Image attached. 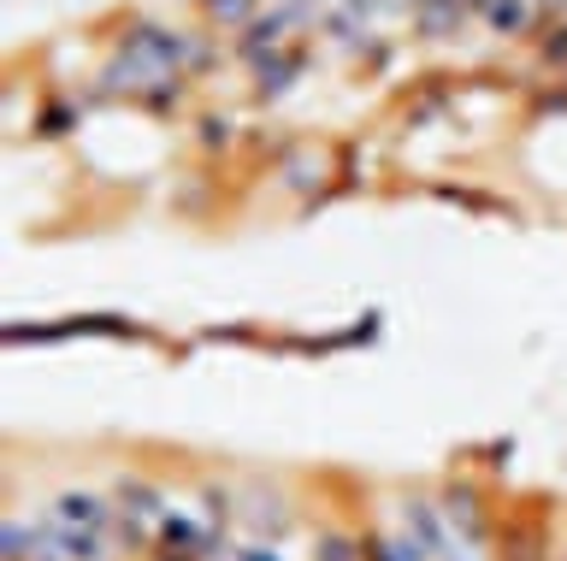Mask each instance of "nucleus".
<instances>
[{"label":"nucleus","instance_id":"1","mask_svg":"<svg viewBox=\"0 0 567 561\" xmlns=\"http://www.w3.org/2000/svg\"><path fill=\"white\" fill-rule=\"evenodd\" d=\"M491 19H496V24H526L532 7H526V0H514V7H491Z\"/></svg>","mask_w":567,"mask_h":561},{"label":"nucleus","instance_id":"2","mask_svg":"<svg viewBox=\"0 0 567 561\" xmlns=\"http://www.w3.org/2000/svg\"><path fill=\"white\" fill-rule=\"evenodd\" d=\"M213 12H219V19H248L255 7H248V0H213Z\"/></svg>","mask_w":567,"mask_h":561}]
</instances>
